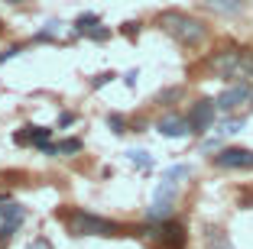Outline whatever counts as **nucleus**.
I'll return each mask as SVG.
<instances>
[{
    "label": "nucleus",
    "mask_w": 253,
    "mask_h": 249,
    "mask_svg": "<svg viewBox=\"0 0 253 249\" xmlns=\"http://www.w3.org/2000/svg\"><path fill=\"white\" fill-rule=\"evenodd\" d=\"M211 74L221 81H234V84H250L253 88V52L247 49H221L214 59L208 62Z\"/></svg>",
    "instance_id": "nucleus-1"
},
{
    "label": "nucleus",
    "mask_w": 253,
    "mask_h": 249,
    "mask_svg": "<svg viewBox=\"0 0 253 249\" xmlns=\"http://www.w3.org/2000/svg\"><path fill=\"white\" fill-rule=\"evenodd\" d=\"M159 26H163V30L169 33L179 45H188V49L201 45L205 36H208L205 23L195 20V16H188V13H179V10H166V13L159 16Z\"/></svg>",
    "instance_id": "nucleus-2"
},
{
    "label": "nucleus",
    "mask_w": 253,
    "mask_h": 249,
    "mask_svg": "<svg viewBox=\"0 0 253 249\" xmlns=\"http://www.w3.org/2000/svg\"><path fill=\"white\" fill-rule=\"evenodd\" d=\"M68 233L72 236H114L117 223L107 217H97L91 211H75L68 213Z\"/></svg>",
    "instance_id": "nucleus-3"
},
{
    "label": "nucleus",
    "mask_w": 253,
    "mask_h": 249,
    "mask_svg": "<svg viewBox=\"0 0 253 249\" xmlns=\"http://www.w3.org/2000/svg\"><path fill=\"white\" fill-rule=\"evenodd\" d=\"M175 198H179V181H169V178H163V181L156 184V191H153V204H149L146 217L153 220V223L172 220V211H175Z\"/></svg>",
    "instance_id": "nucleus-4"
},
{
    "label": "nucleus",
    "mask_w": 253,
    "mask_h": 249,
    "mask_svg": "<svg viewBox=\"0 0 253 249\" xmlns=\"http://www.w3.org/2000/svg\"><path fill=\"white\" fill-rule=\"evenodd\" d=\"M217 169H227V172H247L253 169V149H240V146H227L221 152H214L211 159Z\"/></svg>",
    "instance_id": "nucleus-5"
},
{
    "label": "nucleus",
    "mask_w": 253,
    "mask_h": 249,
    "mask_svg": "<svg viewBox=\"0 0 253 249\" xmlns=\"http://www.w3.org/2000/svg\"><path fill=\"white\" fill-rule=\"evenodd\" d=\"M149 240L163 249H182L185 246V230L175 220H163V223H156V227L149 230Z\"/></svg>",
    "instance_id": "nucleus-6"
},
{
    "label": "nucleus",
    "mask_w": 253,
    "mask_h": 249,
    "mask_svg": "<svg viewBox=\"0 0 253 249\" xmlns=\"http://www.w3.org/2000/svg\"><path fill=\"white\" fill-rule=\"evenodd\" d=\"M214 117H217V101L201 97V101L188 110V126H192V133L201 136V133H208L211 126H214Z\"/></svg>",
    "instance_id": "nucleus-7"
},
{
    "label": "nucleus",
    "mask_w": 253,
    "mask_h": 249,
    "mask_svg": "<svg viewBox=\"0 0 253 249\" xmlns=\"http://www.w3.org/2000/svg\"><path fill=\"white\" fill-rule=\"evenodd\" d=\"M247 104H253V88L250 84H231V88L217 97V110H224V113L240 110V107H247Z\"/></svg>",
    "instance_id": "nucleus-8"
},
{
    "label": "nucleus",
    "mask_w": 253,
    "mask_h": 249,
    "mask_svg": "<svg viewBox=\"0 0 253 249\" xmlns=\"http://www.w3.org/2000/svg\"><path fill=\"white\" fill-rule=\"evenodd\" d=\"M159 136H169V140H182V136H188L192 133V126H188V117H175V113H169V117H163L156 123Z\"/></svg>",
    "instance_id": "nucleus-9"
},
{
    "label": "nucleus",
    "mask_w": 253,
    "mask_h": 249,
    "mask_svg": "<svg viewBox=\"0 0 253 249\" xmlns=\"http://www.w3.org/2000/svg\"><path fill=\"white\" fill-rule=\"evenodd\" d=\"M49 133L52 130H45V126H23L20 133H16V142H20V146H33V149H39L42 146V142H49Z\"/></svg>",
    "instance_id": "nucleus-10"
},
{
    "label": "nucleus",
    "mask_w": 253,
    "mask_h": 249,
    "mask_svg": "<svg viewBox=\"0 0 253 249\" xmlns=\"http://www.w3.org/2000/svg\"><path fill=\"white\" fill-rule=\"evenodd\" d=\"M208 7L214 13H224V16H237L240 10L247 7V0H208Z\"/></svg>",
    "instance_id": "nucleus-11"
},
{
    "label": "nucleus",
    "mask_w": 253,
    "mask_h": 249,
    "mask_svg": "<svg viewBox=\"0 0 253 249\" xmlns=\"http://www.w3.org/2000/svg\"><path fill=\"white\" fill-rule=\"evenodd\" d=\"M0 223H13V227H20L23 223V207L20 204H0Z\"/></svg>",
    "instance_id": "nucleus-12"
},
{
    "label": "nucleus",
    "mask_w": 253,
    "mask_h": 249,
    "mask_svg": "<svg viewBox=\"0 0 253 249\" xmlns=\"http://www.w3.org/2000/svg\"><path fill=\"white\" fill-rule=\"evenodd\" d=\"M126 159L133 162V165H136V169H140V172L153 169V155H149L146 149H130V152H126Z\"/></svg>",
    "instance_id": "nucleus-13"
},
{
    "label": "nucleus",
    "mask_w": 253,
    "mask_h": 249,
    "mask_svg": "<svg viewBox=\"0 0 253 249\" xmlns=\"http://www.w3.org/2000/svg\"><path fill=\"white\" fill-rule=\"evenodd\" d=\"M97 23H101V20H97L94 13H82L78 20H75V33H84V36H91V33L97 30Z\"/></svg>",
    "instance_id": "nucleus-14"
},
{
    "label": "nucleus",
    "mask_w": 253,
    "mask_h": 249,
    "mask_svg": "<svg viewBox=\"0 0 253 249\" xmlns=\"http://www.w3.org/2000/svg\"><path fill=\"white\" fill-rule=\"evenodd\" d=\"M62 26H65V23H45V30L42 33H36V42H49V39H59L62 36Z\"/></svg>",
    "instance_id": "nucleus-15"
},
{
    "label": "nucleus",
    "mask_w": 253,
    "mask_h": 249,
    "mask_svg": "<svg viewBox=\"0 0 253 249\" xmlns=\"http://www.w3.org/2000/svg\"><path fill=\"white\" fill-rule=\"evenodd\" d=\"M208 249H234V246L227 243V236H224L221 230H211L208 233Z\"/></svg>",
    "instance_id": "nucleus-16"
},
{
    "label": "nucleus",
    "mask_w": 253,
    "mask_h": 249,
    "mask_svg": "<svg viewBox=\"0 0 253 249\" xmlns=\"http://www.w3.org/2000/svg\"><path fill=\"white\" fill-rule=\"evenodd\" d=\"M188 175H192L188 165H172V169L163 172V178H169V181H182V178H188Z\"/></svg>",
    "instance_id": "nucleus-17"
},
{
    "label": "nucleus",
    "mask_w": 253,
    "mask_h": 249,
    "mask_svg": "<svg viewBox=\"0 0 253 249\" xmlns=\"http://www.w3.org/2000/svg\"><path fill=\"white\" fill-rule=\"evenodd\" d=\"M240 130H244V117H234V120H224L217 133L221 136H231V133H240Z\"/></svg>",
    "instance_id": "nucleus-18"
},
{
    "label": "nucleus",
    "mask_w": 253,
    "mask_h": 249,
    "mask_svg": "<svg viewBox=\"0 0 253 249\" xmlns=\"http://www.w3.org/2000/svg\"><path fill=\"white\" fill-rule=\"evenodd\" d=\"M107 126H111L114 133H126V123H124L120 113H107Z\"/></svg>",
    "instance_id": "nucleus-19"
},
{
    "label": "nucleus",
    "mask_w": 253,
    "mask_h": 249,
    "mask_svg": "<svg viewBox=\"0 0 253 249\" xmlns=\"http://www.w3.org/2000/svg\"><path fill=\"white\" fill-rule=\"evenodd\" d=\"M13 233H16V227H13V223H0V246L13 240Z\"/></svg>",
    "instance_id": "nucleus-20"
},
{
    "label": "nucleus",
    "mask_w": 253,
    "mask_h": 249,
    "mask_svg": "<svg viewBox=\"0 0 253 249\" xmlns=\"http://www.w3.org/2000/svg\"><path fill=\"white\" fill-rule=\"evenodd\" d=\"M20 45H10V49H3V52H0V65H3V62H7V59H16V55H20Z\"/></svg>",
    "instance_id": "nucleus-21"
},
{
    "label": "nucleus",
    "mask_w": 253,
    "mask_h": 249,
    "mask_svg": "<svg viewBox=\"0 0 253 249\" xmlns=\"http://www.w3.org/2000/svg\"><path fill=\"white\" fill-rule=\"evenodd\" d=\"M26 249H52V243L45 240V236H36V240H33V243H30Z\"/></svg>",
    "instance_id": "nucleus-22"
},
{
    "label": "nucleus",
    "mask_w": 253,
    "mask_h": 249,
    "mask_svg": "<svg viewBox=\"0 0 253 249\" xmlns=\"http://www.w3.org/2000/svg\"><path fill=\"white\" fill-rule=\"evenodd\" d=\"M114 78H117L114 71H104V74H97V78H94V88H104L107 81H114Z\"/></svg>",
    "instance_id": "nucleus-23"
},
{
    "label": "nucleus",
    "mask_w": 253,
    "mask_h": 249,
    "mask_svg": "<svg viewBox=\"0 0 253 249\" xmlns=\"http://www.w3.org/2000/svg\"><path fill=\"white\" fill-rule=\"evenodd\" d=\"M136 78H140V71H126V74H124L126 88H136Z\"/></svg>",
    "instance_id": "nucleus-24"
},
{
    "label": "nucleus",
    "mask_w": 253,
    "mask_h": 249,
    "mask_svg": "<svg viewBox=\"0 0 253 249\" xmlns=\"http://www.w3.org/2000/svg\"><path fill=\"white\" fill-rule=\"evenodd\" d=\"M107 36H111V30H94V33H91V39H97V42H101V39H107Z\"/></svg>",
    "instance_id": "nucleus-25"
},
{
    "label": "nucleus",
    "mask_w": 253,
    "mask_h": 249,
    "mask_svg": "<svg viewBox=\"0 0 253 249\" xmlns=\"http://www.w3.org/2000/svg\"><path fill=\"white\" fill-rule=\"evenodd\" d=\"M7 3H20V0H7Z\"/></svg>",
    "instance_id": "nucleus-26"
}]
</instances>
